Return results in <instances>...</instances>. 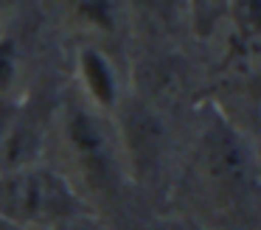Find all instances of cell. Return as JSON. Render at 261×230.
<instances>
[{
	"label": "cell",
	"instance_id": "1",
	"mask_svg": "<svg viewBox=\"0 0 261 230\" xmlns=\"http://www.w3.org/2000/svg\"><path fill=\"white\" fill-rule=\"evenodd\" d=\"M82 216L76 191L57 171L40 166H23L0 174V222L20 230H54L57 224Z\"/></svg>",
	"mask_w": 261,
	"mask_h": 230
},
{
	"label": "cell",
	"instance_id": "2",
	"mask_svg": "<svg viewBox=\"0 0 261 230\" xmlns=\"http://www.w3.org/2000/svg\"><path fill=\"white\" fill-rule=\"evenodd\" d=\"M62 129L79 174L93 188L107 191L118 180V163L124 157H121L118 135L110 129L104 112L93 110L90 104L70 107Z\"/></svg>",
	"mask_w": 261,
	"mask_h": 230
},
{
	"label": "cell",
	"instance_id": "3",
	"mask_svg": "<svg viewBox=\"0 0 261 230\" xmlns=\"http://www.w3.org/2000/svg\"><path fill=\"white\" fill-rule=\"evenodd\" d=\"M121 126L115 129L121 146V157L132 166V171H154L163 155V126L154 112L141 101H124L118 115Z\"/></svg>",
	"mask_w": 261,
	"mask_h": 230
},
{
	"label": "cell",
	"instance_id": "6",
	"mask_svg": "<svg viewBox=\"0 0 261 230\" xmlns=\"http://www.w3.org/2000/svg\"><path fill=\"white\" fill-rule=\"evenodd\" d=\"M62 6L76 22H82L87 28H96V31H107L115 22L113 0H62Z\"/></svg>",
	"mask_w": 261,
	"mask_h": 230
},
{
	"label": "cell",
	"instance_id": "5",
	"mask_svg": "<svg viewBox=\"0 0 261 230\" xmlns=\"http://www.w3.org/2000/svg\"><path fill=\"white\" fill-rule=\"evenodd\" d=\"M76 70H79V82L85 90V98L93 110L107 112L113 107H118V82H115V73L110 59L96 48V45H85L79 50V59H76Z\"/></svg>",
	"mask_w": 261,
	"mask_h": 230
},
{
	"label": "cell",
	"instance_id": "8",
	"mask_svg": "<svg viewBox=\"0 0 261 230\" xmlns=\"http://www.w3.org/2000/svg\"><path fill=\"white\" fill-rule=\"evenodd\" d=\"M14 76H17V48L12 39L0 37V95L12 87Z\"/></svg>",
	"mask_w": 261,
	"mask_h": 230
},
{
	"label": "cell",
	"instance_id": "11",
	"mask_svg": "<svg viewBox=\"0 0 261 230\" xmlns=\"http://www.w3.org/2000/svg\"><path fill=\"white\" fill-rule=\"evenodd\" d=\"M154 3H160V0H154Z\"/></svg>",
	"mask_w": 261,
	"mask_h": 230
},
{
	"label": "cell",
	"instance_id": "9",
	"mask_svg": "<svg viewBox=\"0 0 261 230\" xmlns=\"http://www.w3.org/2000/svg\"><path fill=\"white\" fill-rule=\"evenodd\" d=\"M54 230H98V227H96V224H90V222H85L82 216H73V219H68V222L57 224Z\"/></svg>",
	"mask_w": 261,
	"mask_h": 230
},
{
	"label": "cell",
	"instance_id": "7",
	"mask_svg": "<svg viewBox=\"0 0 261 230\" xmlns=\"http://www.w3.org/2000/svg\"><path fill=\"white\" fill-rule=\"evenodd\" d=\"M188 9L194 14L199 31H211L225 14H230V0H188Z\"/></svg>",
	"mask_w": 261,
	"mask_h": 230
},
{
	"label": "cell",
	"instance_id": "10",
	"mask_svg": "<svg viewBox=\"0 0 261 230\" xmlns=\"http://www.w3.org/2000/svg\"><path fill=\"white\" fill-rule=\"evenodd\" d=\"M0 230H20V227H12V224H3V222H0Z\"/></svg>",
	"mask_w": 261,
	"mask_h": 230
},
{
	"label": "cell",
	"instance_id": "4",
	"mask_svg": "<svg viewBox=\"0 0 261 230\" xmlns=\"http://www.w3.org/2000/svg\"><path fill=\"white\" fill-rule=\"evenodd\" d=\"M202 168L208 174L211 185L222 194H239L250 183V163L242 140L227 129H214L205 138L202 149Z\"/></svg>",
	"mask_w": 261,
	"mask_h": 230
}]
</instances>
